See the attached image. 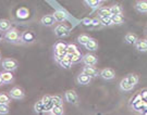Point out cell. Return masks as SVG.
<instances>
[{"label": "cell", "mask_w": 147, "mask_h": 115, "mask_svg": "<svg viewBox=\"0 0 147 115\" xmlns=\"http://www.w3.org/2000/svg\"><path fill=\"white\" fill-rule=\"evenodd\" d=\"M3 39H5V41L11 42V43H19V42H21L20 31H18L16 28H10L9 31H5Z\"/></svg>", "instance_id": "6da1fadb"}, {"label": "cell", "mask_w": 147, "mask_h": 115, "mask_svg": "<svg viewBox=\"0 0 147 115\" xmlns=\"http://www.w3.org/2000/svg\"><path fill=\"white\" fill-rule=\"evenodd\" d=\"M1 66L5 71H14L18 68V62H16L14 59H3L2 62H1Z\"/></svg>", "instance_id": "7a4b0ae2"}, {"label": "cell", "mask_w": 147, "mask_h": 115, "mask_svg": "<svg viewBox=\"0 0 147 115\" xmlns=\"http://www.w3.org/2000/svg\"><path fill=\"white\" fill-rule=\"evenodd\" d=\"M36 35L35 33L32 31H25L21 34V42L23 43H32L35 41Z\"/></svg>", "instance_id": "3957f363"}, {"label": "cell", "mask_w": 147, "mask_h": 115, "mask_svg": "<svg viewBox=\"0 0 147 115\" xmlns=\"http://www.w3.org/2000/svg\"><path fill=\"white\" fill-rule=\"evenodd\" d=\"M9 94L12 99L14 100H22L24 97H25V94H24V90L21 88V87H13L9 91Z\"/></svg>", "instance_id": "277c9868"}, {"label": "cell", "mask_w": 147, "mask_h": 115, "mask_svg": "<svg viewBox=\"0 0 147 115\" xmlns=\"http://www.w3.org/2000/svg\"><path fill=\"white\" fill-rule=\"evenodd\" d=\"M64 99L71 104H78L79 103V97L74 90H67L64 92Z\"/></svg>", "instance_id": "5b68a950"}, {"label": "cell", "mask_w": 147, "mask_h": 115, "mask_svg": "<svg viewBox=\"0 0 147 115\" xmlns=\"http://www.w3.org/2000/svg\"><path fill=\"white\" fill-rule=\"evenodd\" d=\"M55 35L58 38H63L69 35V28L64 24H59L55 28Z\"/></svg>", "instance_id": "8992f818"}, {"label": "cell", "mask_w": 147, "mask_h": 115, "mask_svg": "<svg viewBox=\"0 0 147 115\" xmlns=\"http://www.w3.org/2000/svg\"><path fill=\"white\" fill-rule=\"evenodd\" d=\"M82 62L84 63L85 65H90V66H95L96 63H97V57L95 54H92V53H87L83 55L82 57Z\"/></svg>", "instance_id": "52a82bcc"}, {"label": "cell", "mask_w": 147, "mask_h": 115, "mask_svg": "<svg viewBox=\"0 0 147 115\" xmlns=\"http://www.w3.org/2000/svg\"><path fill=\"white\" fill-rule=\"evenodd\" d=\"M99 76L102 79H105V80H111V79L115 78L116 73H115V71H113L112 68H104V70L100 72Z\"/></svg>", "instance_id": "ba28073f"}, {"label": "cell", "mask_w": 147, "mask_h": 115, "mask_svg": "<svg viewBox=\"0 0 147 115\" xmlns=\"http://www.w3.org/2000/svg\"><path fill=\"white\" fill-rule=\"evenodd\" d=\"M0 75H1L3 85L11 84V83L14 80V75L12 74V71H3V72L0 73Z\"/></svg>", "instance_id": "9c48e42d"}, {"label": "cell", "mask_w": 147, "mask_h": 115, "mask_svg": "<svg viewBox=\"0 0 147 115\" xmlns=\"http://www.w3.org/2000/svg\"><path fill=\"white\" fill-rule=\"evenodd\" d=\"M40 23H42L44 26H53L56 23V20H55V16L53 14H48V15H44L40 20Z\"/></svg>", "instance_id": "30bf717a"}, {"label": "cell", "mask_w": 147, "mask_h": 115, "mask_svg": "<svg viewBox=\"0 0 147 115\" xmlns=\"http://www.w3.org/2000/svg\"><path fill=\"white\" fill-rule=\"evenodd\" d=\"M90 80H92V77L87 74L83 73V72H82V74L78 75V77H76V82L80 85H88L90 83Z\"/></svg>", "instance_id": "8fae6325"}, {"label": "cell", "mask_w": 147, "mask_h": 115, "mask_svg": "<svg viewBox=\"0 0 147 115\" xmlns=\"http://www.w3.org/2000/svg\"><path fill=\"white\" fill-rule=\"evenodd\" d=\"M119 87H120V89L122 90V91H131L134 86L130 84V82L126 79V77H124V78H123L120 82V84H119Z\"/></svg>", "instance_id": "7c38bea8"}, {"label": "cell", "mask_w": 147, "mask_h": 115, "mask_svg": "<svg viewBox=\"0 0 147 115\" xmlns=\"http://www.w3.org/2000/svg\"><path fill=\"white\" fill-rule=\"evenodd\" d=\"M59 65L61 66L62 68H70L72 66V60H71V57L69 54H65V57H63L61 61H59Z\"/></svg>", "instance_id": "4fadbf2b"}, {"label": "cell", "mask_w": 147, "mask_h": 115, "mask_svg": "<svg viewBox=\"0 0 147 115\" xmlns=\"http://www.w3.org/2000/svg\"><path fill=\"white\" fill-rule=\"evenodd\" d=\"M83 73L89 75L92 78L98 76V71H97L94 66H90V65H86V66H84V68H83Z\"/></svg>", "instance_id": "5bb4252c"}, {"label": "cell", "mask_w": 147, "mask_h": 115, "mask_svg": "<svg viewBox=\"0 0 147 115\" xmlns=\"http://www.w3.org/2000/svg\"><path fill=\"white\" fill-rule=\"evenodd\" d=\"M135 9L141 13H147V1L146 0H140L135 3Z\"/></svg>", "instance_id": "9a60e30c"}, {"label": "cell", "mask_w": 147, "mask_h": 115, "mask_svg": "<svg viewBox=\"0 0 147 115\" xmlns=\"http://www.w3.org/2000/svg\"><path fill=\"white\" fill-rule=\"evenodd\" d=\"M53 16H55V20L56 22H59V23H61V22H64L67 20V13L64 12V11H61V10H57L55 13H53Z\"/></svg>", "instance_id": "2e32d148"}, {"label": "cell", "mask_w": 147, "mask_h": 115, "mask_svg": "<svg viewBox=\"0 0 147 115\" xmlns=\"http://www.w3.org/2000/svg\"><path fill=\"white\" fill-rule=\"evenodd\" d=\"M125 42L126 43H129V45H135L136 41L138 40V38H137V35L136 34H134V33H127L125 35Z\"/></svg>", "instance_id": "e0dca14e"}, {"label": "cell", "mask_w": 147, "mask_h": 115, "mask_svg": "<svg viewBox=\"0 0 147 115\" xmlns=\"http://www.w3.org/2000/svg\"><path fill=\"white\" fill-rule=\"evenodd\" d=\"M28 15H30V11L27 10L26 8H20L16 11V16L20 20H26Z\"/></svg>", "instance_id": "ac0fdd59"}, {"label": "cell", "mask_w": 147, "mask_h": 115, "mask_svg": "<svg viewBox=\"0 0 147 115\" xmlns=\"http://www.w3.org/2000/svg\"><path fill=\"white\" fill-rule=\"evenodd\" d=\"M135 48L137 51L146 52L147 51V39L146 40H137L135 43Z\"/></svg>", "instance_id": "d6986e66"}, {"label": "cell", "mask_w": 147, "mask_h": 115, "mask_svg": "<svg viewBox=\"0 0 147 115\" xmlns=\"http://www.w3.org/2000/svg\"><path fill=\"white\" fill-rule=\"evenodd\" d=\"M11 28V22L7 19L0 20V31H7Z\"/></svg>", "instance_id": "ffe728a7"}, {"label": "cell", "mask_w": 147, "mask_h": 115, "mask_svg": "<svg viewBox=\"0 0 147 115\" xmlns=\"http://www.w3.org/2000/svg\"><path fill=\"white\" fill-rule=\"evenodd\" d=\"M85 48L87 50H89V51H96L98 49V43H97V41L95 39L90 38V40L85 45Z\"/></svg>", "instance_id": "44dd1931"}, {"label": "cell", "mask_w": 147, "mask_h": 115, "mask_svg": "<svg viewBox=\"0 0 147 115\" xmlns=\"http://www.w3.org/2000/svg\"><path fill=\"white\" fill-rule=\"evenodd\" d=\"M100 21H101V24L104 26H111L113 25V20H112V15H107V16H102L100 17Z\"/></svg>", "instance_id": "7402d4cb"}, {"label": "cell", "mask_w": 147, "mask_h": 115, "mask_svg": "<svg viewBox=\"0 0 147 115\" xmlns=\"http://www.w3.org/2000/svg\"><path fill=\"white\" fill-rule=\"evenodd\" d=\"M11 98L9 94H5V92H1L0 94V103H5V104H10Z\"/></svg>", "instance_id": "603a6c76"}, {"label": "cell", "mask_w": 147, "mask_h": 115, "mask_svg": "<svg viewBox=\"0 0 147 115\" xmlns=\"http://www.w3.org/2000/svg\"><path fill=\"white\" fill-rule=\"evenodd\" d=\"M50 114H53V115H60L63 113V106L62 104L61 105H53L51 111L49 112Z\"/></svg>", "instance_id": "cb8c5ba5"}, {"label": "cell", "mask_w": 147, "mask_h": 115, "mask_svg": "<svg viewBox=\"0 0 147 115\" xmlns=\"http://www.w3.org/2000/svg\"><path fill=\"white\" fill-rule=\"evenodd\" d=\"M89 40H90V37H89L87 34H82V35H80V36L78 37V41H79L81 45H83V46H85Z\"/></svg>", "instance_id": "d4e9b609"}, {"label": "cell", "mask_w": 147, "mask_h": 115, "mask_svg": "<svg viewBox=\"0 0 147 115\" xmlns=\"http://www.w3.org/2000/svg\"><path fill=\"white\" fill-rule=\"evenodd\" d=\"M34 110H35V112H37V113L45 112V103L42 102V100H39L36 104H35V106H34Z\"/></svg>", "instance_id": "484cf974"}, {"label": "cell", "mask_w": 147, "mask_h": 115, "mask_svg": "<svg viewBox=\"0 0 147 115\" xmlns=\"http://www.w3.org/2000/svg\"><path fill=\"white\" fill-rule=\"evenodd\" d=\"M111 15H116V14H121L122 13V8L119 5H113L110 7Z\"/></svg>", "instance_id": "4316f807"}, {"label": "cell", "mask_w": 147, "mask_h": 115, "mask_svg": "<svg viewBox=\"0 0 147 115\" xmlns=\"http://www.w3.org/2000/svg\"><path fill=\"white\" fill-rule=\"evenodd\" d=\"M126 79L130 82V84L133 85V86H135V85L138 83V76L135 75V74H130V75H127L126 76Z\"/></svg>", "instance_id": "83f0119b"}, {"label": "cell", "mask_w": 147, "mask_h": 115, "mask_svg": "<svg viewBox=\"0 0 147 115\" xmlns=\"http://www.w3.org/2000/svg\"><path fill=\"white\" fill-rule=\"evenodd\" d=\"M107 15H111L110 8H100L99 10H98V16L99 17L107 16Z\"/></svg>", "instance_id": "f1b7e54d"}, {"label": "cell", "mask_w": 147, "mask_h": 115, "mask_svg": "<svg viewBox=\"0 0 147 115\" xmlns=\"http://www.w3.org/2000/svg\"><path fill=\"white\" fill-rule=\"evenodd\" d=\"M70 57H71L72 62L75 63V62H80V61L82 60V57H83L81 55V52H80L79 50H78V51H75L73 54H71V55H70Z\"/></svg>", "instance_id": "f546056e"}, {"label": "cell", "mask_w": 147, "mask_h": 115, "mask_svg": "<svg viewBox=\"0 0 147 115\" xmlns=\"http://www.w3.org/2000/svg\"><path fill=\"white\" fill-rule=\"evenodd\" d=\"M10 112V108L9 104L5 103H0V115H5Z\"/></svg>", "instance_id": "4dcf8cb0"}, {"label": "cell", "mask_w": 147, "mask_h": 115, "mask_svg": "<svg viewBox=\"0 0 147 115\" xmlns=\"http://www.w3.org/2000/svg\"><path fill=\"white\" fill-rule=\"evenodd\" d=\"M79 49H78V47L75 46V45H73V43H69L68 46H67V54H69V55H71V54H73L75 51H78Z\"/></svg>", "instance_id": "1f68e13d"}, {"label": "cell", "mask_w": 147, "mask_h": 115, "mask_svg": "<svg viewBox=\"0 0 147 115\" xmlns=\"http://www.w3.org/2000/svg\"><path fill=\"white\" fill-rule=\"evenodd\" d=\"M112 20L115 24H122L124 22V17L122 14H116V15H112Z\"/></svg>", "instance_id": "d6a6232c"}, {"label": "cell", "mask_w": 147, "mask_h": 115, "mask_svg": "<svg viewBox=\"0 0 147 115\" xmlns=\"http://www.w3.org/2000/svg\"><path fill=\"white\" fill-rule=\"evenodd\" d=\"M67 43L63 41H58L55 45V50H67Z\"/></svg>", "instance_id": "836d02e7"}, {"label": "cell", "mask_w": 147, "mask_h": 115, "mask_svg": "<svg viewBox=\"0 0 147 115\" xmlns=\"http://www.w3.org/2000/svg\"><path fill=\"white\" fill-rule=\"evenodd\" d=\"M51 102L53 103V105H61L62 104V99L59 96H53L51 97Z\"/></svg>", "instance_id": "e575fe53"}, {"label": "cell", "mask_w": 147, "mask_h": 115, "mask_svg": "<svg viewBox=\"0 0 147 115\" xmlns=\"http://www.w3.org/2000/svg\"><path fill=\"white\" fill-rule=\"evenodd\" d=\"M42 100V102L45 103V106H46V105L49 104V103L51 102V97H50V96H44Z\"/></svg>", "instance_id": "d590c367"}, {"label": "cell", "mask_w": 147, "mask_h": 115, "mask_svg": "<svg viewBox=\"0 0 147 115\" xmlns=\"http://www.w3.org/2000/svg\"><path fill=\"white\" fill-rule=\"evenodd\" d=\"M99 25H102V24H101V21H100V17L99 19H94V20L92 21V26L97 27V26H99Z\"/></svg>", "instance_id": "8d00e7d4"}, {"label": "cell", "mask_w": 147, "mask_h": 115, "mask_svg": "<svg viewBox=\"0 0 147 115\" xmlns=\"http://www.w3.org/2000/svg\"><path fill=\"white\" fill-rule=\"evenodd\" d=\"M92 21L93 20H90V19H84L83 20V25H85V26H92Z\"/></svg>", "instance_id": "74e56055"}, {"label": "cell", "mask_w": 147, "mask_h": 115, "mask_svg": "<svg viewBox=\"0 0 147 115\" xmlns=\"http://www.w3.org/2000/svg\"><path fill=\"white\" fill-rule=\"evenodd\" d=\"M141 96H142L143 99H146L147 98V90H144V91H143V94H141Z\"/></svg>", "instance_id": "f35d334b"}, {"label": "cell", "mask_w": 147, "mask_h": 115, "mask_svg": "<svg viewBox=\"0 0 147 115\" xmlns=\"http://www.w3.org/2000/svg\"><path fill=\"white\" fill-rule=\"evenodd\" d=\"M3 85V82H2V78H1V75H0V87Z\"/></svg>", "instance_id": "ab89813d"}, {"label": "cell", "mask_w": 147, "mask_h": 115, "mask_svg": "<svg viewBox=\"0 0 147 115\" xmlns=\"http://www.w3.org/2000/svg\"><path fill=\"white\" fill-rule=\"evenodd\" d=\"M2 38H3V35H2V33L0 31V40H2Z\"/></svg>", "instance_id": "60d3db41"}, {"label": "cell", "mask_w": 147, "mask_h": 115, "mask_svg": "<svg viewBox=\"0 0 147 115\" xmlns=\"http://www.w3.org/2000/svg\"><path fill=\"white\" fill-rule=\"evenodd\" d=\"M1 59H2V57H1V52H0V61H1Z\"/></svg>", "instance_id": "b9f144b4"}]
</instances>
